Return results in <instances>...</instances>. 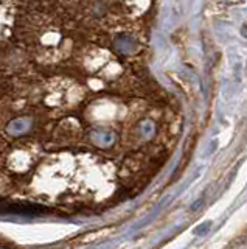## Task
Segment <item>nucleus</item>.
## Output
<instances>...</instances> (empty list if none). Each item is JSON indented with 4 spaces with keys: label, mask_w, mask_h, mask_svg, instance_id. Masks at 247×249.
I'll use <instances>...</instances> for the list:
<instances>
[{
    "label": "nucleus",
    "mask_w": 247,
    "mask_h": 249,
    "mask_svg": "<svg viewBox=\"0 0 247 249\" xmlns=\"http://www.w3.org/2000/svg\"><path fill=\"white\" fill-rule=\"evenodd\" d=\"M28 120H16V122H13L11 124H10V131H14V132H19V131H24V129H27L28 128Z\"/></svg>",
    "instance_id": "f257e3e1"
},
{
    "label": "nucleus",
    "mask_w": 247,
    "mask_h": 249,
    "mask_svg": "<svg viewBox=\"0 0 247 249\" xmlns=\"http://www.w3.org/2000/svg\"><path fill=\"white\" fill-rule=\"evenodd\" d=\"M11 246H14V243H10V241H6V238L0 235V248H11Z\"/></svg>",
    "instance_id": "f03ea898"
}]
</instances>
